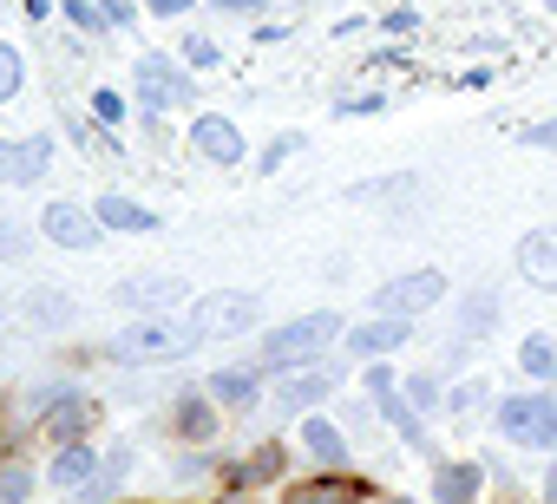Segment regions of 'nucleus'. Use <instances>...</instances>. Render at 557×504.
Segmentation results:
<instances>
[{"label": "nucleus", "mask_w": 557, "mask_h": 504, "mask_svg": "<svg viewBox=\"0 0 557 504\" xmlns=\"http://www.w3.org/2000/svg\"><path fill=\"white\" fill-rule=\"evenodd\" d=\"M387 504H407V497H387Z\"/></svg>", "instance_id": "e433bc0d"}, {"label": "nucleus", "mask_w": 557, "mask_h": 504, "mask_svg": "<svg viewBox=\"0 0 557 504\" xmlns=\"http://www.w3.org/2000/svg\"><path fill=\"white\" fill-rule=\"evenodd\" d=\"M440 295H446V276H440V269H413V276H400V282H387V289H381V308L407 322V315L433 308Z\"/></svg>", "instance_id": "39448f33"}, {"label": "nucleus", "mask_w": 557, "mask_h": 504, "mask_svg": "<svg viewBox=\"0 0 557 504\" xmlns=\"http://www.w3.org/2000/svg\"><path fill=\"white\" fill-rule=\"evenodd\" d=\"M151 8H158V14H177V8H184V0H151Z\"/></svg>", "instance_id": "f704fd0d"}, {"label": "nucleus", "mask_w": 557, "mask_h": 504, "mask_svg": "<svg viewBox=\"0 0 557 504\" xmlns=\"http://www.w3.org/2000/svg\"><path fill=\"white\" fill-rule=\"evenodd\" d=\"M518 276L531 289H557V229H531L518 242Z\"/></svg>", "instance_id": "423d86ee"}, {"label": "nucleus", "mask_w": 557, "mask_h": 504, "mask_svg": "<svg viewBox=\"0 0 557 504\" xmlns=\"http://www.w3.org/2000/svg\"><path fill=\"white\" fill-rule=\"evenodd\" d=\"M47 478H53L60 491H79V484H92V478H99V458H92L86 445H66V452L53 458V471H47Z\"/></svg>", "instance_id": "ddd939ff"}, {"label": "nucleus", "mask_w": 557, "mask_h": 504, "mask_svg": "<svg viewBox=\"0 0 557 504\" xmlns=\"http://www.w3.org/2000/svg\"><path fill=\"white\" fill-rule=\"evenodd\" d=\"M190 328H197V341L249 335V328H256V295H203V302L190 308Z\"/></svg>", "instance_id": "20e7f679"}, {"label": "nucleus", "mask_w": 557, "mask_h": 504, "mask_svg": "<svg viewBox=\"0 0 557 504\" xmlns=\"http://www.w3.org/2000/svg\"><path fill=\"white\" fill-rule=\"evenodd\" d=\"M275 471H283V452H275V445H262V452L243 465V484H256V478H275Z\"/></svg>", "instance_id": "a878e982"}, {"label": "nucleus", "mask_w": 557, "mask_h": 504, "mask_svg": "<svg viewBox=\"0 0 557 504\" xmlns=\"http://www.w3.org/2000/svg\"><path fill=\"white\" fill-rule=\"evenodd\" d=\"M92 112H99V118H125V105H119V92H99V99H92Z\"/></svg>", "instance_id": "c756f323"}, {"label": "nucleus", "mask_w": 557, "mask_h": 504, "mask_svg": "<svg viewBox=\"0 0 557 504\" xmlns=\"http://www.w3.org/2000/svg\"><path fill=\"white\" fill-rule=\"evenodd\" d=\"M407 406H440V380H407Z\"/></svg>", "instance_id": "cd10ccee"}, {"label": "nucleus", "mask_w": 557, "mask_h": 504, "mask_svg": "<svg viewBox=\"0 0 557 504\" xmlns=\"http://www.w3.org/2000/svg\"><path fill=\"white\" fill-rule=\"evenodd\" d=\"M34 491V471L27 465H0V504H21Z\"/></svg>", "instance_id": "393cba45"}, {"label": "nucleus", "mask_w": 557, "mask_h": 504, "mask_svg": "<svg viewBox=\"0 0 557 504\" xmlns=\"http://www.w3.org/2000/svg\"><path fill=\"white\" fill-rule=\"evenodd\" d=\"M197 348V328L190 322H138V328H125L119 341H112V354L119 361H177V354H190Z\"/></svg>", "instance_id": "f03ea898"}, {"label": "nucleus", "mask_w": 557, "mask_h": 504, "mask_svg": "<svg viewBox=\"0 0 557 504\" xmlns=\"http://www.w3.org/2000/svg\"><path fill=\"white\" fill-rule=\"evenodd\" d=\"M177 426H184V439H210V426H216V413H210L203 400H184V406H177Z\"/></svg>", "instance_id": "b1692460"}, {"label": "nucleus", "mask_w": 557, "mask_h": 504, "mask_svg": "<svg viewBox=\"0 0 557 504\" xmlns=\"http://www.w3.org/2000/svg\"><path fill=\"white\" fill-rule=\"evenodd\" d=\"M433 497L440 504H472L479 497V465H440L433 471Z\"/></svg>", "instance_id": "4468645a"}, {"label": "nucleus", "mask_w": 557, "mask_h": 504, "mask_svg": "<svg viewBox=\"0 0 557 504\" xmlns=\"http://www.w3.org/2000/svg\"><path fill=\"white\" fill-rule=\"evenodd\" d=\"M216 8H236V14H256V8H262V0H216Z\"/></svg>", "instance_id": "473e14b6"}, {"label": "nucleus", "mask_w": 557, "mask_h": 504, "mask_svg": "<svg viewBox=\"0 0 557 504\" xmlns=\"http://www.w3.org/2000/svg\"><path fill=\"white\" fill-rule=\"evenodd\" d=\"M335 335H342V322H335V315H302V322H289L283 335H269V341L256 348V367H296V361L322 354Z\"/></svg>", "instance_id": "f257e3e1"}, {"label": "nucleus", "mask_w": 557, "mask_h": 504, "mask_svg": "<svg viewBox=\"0 0 557 504\" xmlns=\"http://www.w3.org/2000/svg\"><path fill=\"white\" fill-rule=\"evenodd\" d=\"M355 497V484H335V478H322V484H296L289 491V504H348Z\"/></svg>", "instance_id": "5701e85b"}, {"label": "nucleus", "mask_w": 557, "mask_h": 504, "mask_svg": "<svg viewBox=\"0 0 557 504\" xmlns=\"http://www.w3.org/2000/svg\"><path fill=\"white\" fill-rule=\"evenodd\" d=\"M518 361H524V374H537V380H557V341L531 335V341L518 348Z\"/></svg>", "instance_id": "412c9836"}, {"label": "nucleus", "mask_w": 557, "mask_h": 504, "mask_svg": "<svg viewBox=\"0 0 557 504\" xmlns=\"http://www.w3.org/2000/svg\"><path fill=\"white\" fill-rule=\"evenodd\" d=\"M400 341H407V322H368V328L348 335V354H368L374 361V354H394Z\"/></svg>", "instance_id": "f8f14e48"}, {"label": "nucleus", "mask_w": 557, "mask_h": 504, "mask_svg": "<svg viewBox=\"0 0 557 504\" xmlns=\"http://www.w3.org/2000/svg\"><path fill=\"white\" fill-rule=\"evenodd\" d=\"M524 144H557V118H550V125H531V131H524Z\"/></svg>", "instance_id": "7c9ffc66"}, {"label": "nucleus", "mask_w": 557, "mask_h": 504, "mask_svg": "<svg viewBox=\"0 0 557 504\" xmlns=\"http://www.w3.org/2000/svg\"><path fill=\"white\" fill-rule=\"evenodd\" d=\"M92 216H99V223H112V229H151V210H138L132 197H106Z\"/></svg>", "instance_id": "aec40b11"}, {"label": "nucleus", "mask_w": 557, "mask_h": 504, "mask_svg": "<svg viewBox=\"0 0 557 504\" xmlns=\"http://www.w3.org/2000/svg\"><path fill=\"white\" fill-rule=\"evenodd\" d=\"M302 445H309L322 465H342V458H348V445H342V432H335L329 419H309V426H302Z\"/></svg>", "instance_id": "6ab92c4d"}, {"label": "nucleus", "mask_w": 557, "mask_h": 504, "mask_svg": "<svg viewBox=\"0 0 557 504\" xmlns=\"http://www.w3.org/2000/svg\"><path fill=\"white\" fill-rule=\"evenodd\" d=\"M190 144H197L210 164H236V158H243V131H236L230 118H216V112L190 125Z\"/></svg>", "instance_id": "6e6552de"}, {"label": "nucleus", "mask_w": 557, "mask_h": 504, "mask_svg": "<svg viewBox=\"0 0 557 504\" xmlns=\"http://www.w3.org/2000/svg\"><path fill=\"white\" fill-rule=\"evenodd\" d=\"M498 322V302L492 295H466V308H459V335H485Z\"/></svg>", "instance_id": "4be33fe9"}, {"label": "nucleus", "mask_w": 557, "mask_h": 504, "mask_svg": "<svg viewBox=\"0 0 557 504\" xmlns=\"http://www.w3.org/2000/svg\"><path fill=\"white\" fill-rule=\"evenodd\" d=\"M14 92H21V53L0 47V99H14Z\"/></svg>", "instance_id": "bb28decb"}, {"label": "nucleus", "mask_w": 557, "mask_h": 504, "mask_svg": "<svg viewBox=\"0 0 557 504\" xmlns=\"http://www.w3.org/2000/svg\"><path fill=\"white\" fill-rule=\"evenodd\" d=\"M184 295V282H171V276H151V282H119V302L125 308H158V302H177Z\"/></svg>", "instance_id": "2eb2a0df"}, {"label": "nucleus", "mask_w": 557, "mask_h": 504, "mask_svg": "<svg viewBox=\"0 0 557 504\" xmlns=\"http://www.w3.org/2000/svg\"><path fill=\"white\" fill-rule=\"evenodd\" d=\"M92 426V406L86 400H60L53 413H47V439H73V432H86Z\"/></svg>", "instance_id": "a211bd4d"}, {"label": "nucleus", "mask_w": 557, "mask_h": 504, "mask_svg": "<svg viewBox=\"0 0 557 504\" xmlns=\"http://www.w3.org/2000/svg\"><path fill=\"white\" fill-rule=\"evenodd\" d=\"M47 171V144H0V184H34Z\"/></svg>", "instance_id": "9d476101"}, {"label": "nucleus", "mask_w": 557, "mask_h": 504, "mask_svg": "<svg viewBox=\"0 0 557 504\" xmlns=\"http://www.w3.org/2000/svg\"><path fill=\"white\" fill-rule=\"evenodd\" d=\"M73 315H79L73 295H60V289H27V322H40V328H66Z\"/></svg>", "instance_id": "9b49d317"}, {"label": "nucleus", "mask_w": 557, "mask_h": 504, "mask_svg": "<svg viewBox=\"0 0 557 504\" xmlns=\"http://www.w3.org/2000/svg\"><path fill=\"white\" fill-rule=\"evenodd\" d=\"M21 249H27V242H21L14 229H0V256H21Z\"/></svg>", "instance_id": "2f4dec72"}, {"label": "nucleus", "mask_w": 557, "mask_h": 504, "mask_svg": "<svg viewBox=\"0 0 557 504\" xmlns=\"http://www.w3.org/2000/svg\"><path fill=\"white\" fill-rule=\"evenodd\" d=\"M329 393H335V374L309 367V374H289V387H283V406L296 413V406H315V400H329Z\"/></svg>", "instance_id": "dca6fc26"}, {"label": "nucleus", "mask_w": 557, "mask_h": 504, "mask_svg": "<svg viewBox=\"0 0 557 504\" xmlns=\"http://www.w3.org/2000/svg\"><path fill=\"white\" fill-rule=\"evenodd\" d=\"M66 21H73V27H86V34H92V27H106L92 0H73V8H66Z\"/></svg>", "instance_id": "c85d7f7f"}, {"label": "nucleus", "mask_w": 557, "mask_h": 504, "mask_svg": "<svg viewBox=\"0 0 557 504\" xmlns=\"http://www.w3.org/2000/svg\"><path fill=\"white\" fill-rule=\"evenodd\" d=\"M210 393H216L223 406H249V400H256V374H249V367H223V374L210 380Z\"/></svg>", "instance_id": "f3484780"}, {"label": "nucleus", "mask_w": 557, "mask_h": 504, "mask_svg": "<svg viewBox=\"0 0 557 504\" xmlns=\"http://www.w3.org/2000/svg\"><path fill=\"white\" fill-rule=\"evenodd\" d=\"M40 229H47L60 249H92V242H99V216H86L79 203H53Z\"/></svg>", "instance_id": "0eeeda50"}, {"label": "nucleus", "mask_w": 557, "mask_h": 504, "mask_svg": "<svg viewBox=\"0 0 557 504\" xmlns=\"http://www.w3.org/2000/svg\"><path fill=\"white\" fill-rule=\"evenodd\" d=\"M223 504H249V497H243V491H236V497H223Z\"/></svg>", "instance_id": "c9c22d12"}, {"label": "nucleus", "mask_w": 557, "mask_h": 504, "mask_svg": "<svg viewBox=\"0 0 557 504\" xmlns=\"http://www.w3.org/2000/svg\"><path fill=\"white\" fill-rule=\"evenodd\" d=\"M498 432L518 439V445H557V400L544 393H518L498 406Z\"/></svg>", "instance_id": "7ed1b4c3"}, {"label": "nucleus", "mask_w": 557, "mask_h": 504, "mask_svg": "<svg viewBox=\"0 0 557 504\" xmlns=\"http://www.w3.org/2000/svg\"><path fill=\"white\" fill-rule=\"evenodd\" d=\"M544 504H557V465H550V478H544Z\"/></svg>", "instance_id": "72a5a7b5"}, {"label": "nucleus", "mask_w": 557, "mask_h": 504, "mask_svg": "<svg viewBox=\"0 0 557 504\" xmlns=\"http://www.w3.org/2000/svg\"><path fill=\"white\" fill-rule=\"evenodd\" d=\"M138 92H145V105H171V99H184L190 86L171 73V60H158V53H145L138 60Z\"/></svg>", "instance_id": "1a4fd4ad"}]
</instances>
